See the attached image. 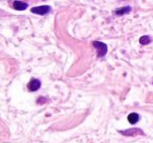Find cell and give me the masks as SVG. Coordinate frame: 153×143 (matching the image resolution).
<instances>
[{
  "instance_id": "obj_2",
  "label": "cell",
  "mask_w": 153,
  "mask_h": 143,
  "mask_svg": "<svg viewBox=\"0 0 153 143\" xmlns=\"http://www.w3.org/2000/svg\"><path fill=\"white\" fill-rule=\"evenodd\" d=\"M30 12L37 15H47L51 12V7L49 5H40V7H35L30 10Z\"/></svg>"
},
{
  "instance_id": "obj_1",
  "label": "cell",
  "mask_w": 153,
  "mask_h": 143,
  "mask_svg": "<svg viewBox=\"0 0 153 143\" xmlns=\"http://www.w3.org/2000/svg\"><path fill=\"white\" fill-rule=\"evenodd\" d=\"M92 45L94 46V49L98 52V56L99 57H104L107 54V51H108V47L105 44L104 42H101V41H94L92 42Z\"/></svg>"
},
{
  "instance_id": "obj_8",
  "label": "cell",
  "mask_w": 153,
  "mask_h": 143,
  "mask_svg": "<svg viewBox=\"0 0 153 143\" xmlns=\"http://www.w3.org/2000/svg\"><path fill=\"white\" fill-rule=\"evenodd\" d=\"M152 41V39H151V37L150 36H143V37H140V44H143V45H146V44H149V43Z\"/></svg>"
},
{
  "instance_id": "obj_5",
  "label": "cell",
  "mask_w": 153,
  "mask_h": 143,
  "mask_svg": "<svg viewBox=\"0 0 153 143\" xmlns=\"http://www.w3.org/2000/svg\"><path fill=\"white\" fill-rule=\"evenodd\" d=\"M13 7L17 11H23L27 7V3L22 2V1H14L13 2Z\"/></svg>"
},
{
  "instance_id": "obj_7",
  "label": "cell",
  "mask_w": 153,
  "mask_h": 143,
  "mask_svg": "<svg viewBox=\"0 0 153 143\" xmlns=\"http://www.w3.org/2000/svg\"><path fill=\"white\" fill-rule=\"evenodd\" d=\"M138 120H140V115L136 113H131L130 115H128V121L130 123L134 124V123H137Z\"/></svg>"
},
{
  "instance_id": "obj_4",
  "label": "cell",
  "mask_w": 153,
  "mask_h": 143,
  "mask_svg": "<svg viewBox=\"0 0 153 143\" xmlns=\"http://www.w3.org/2000/svg\"><path fill=\"white\" fill-rule=\"evenodd\" d=\"M40 86H41V81L39 79H35V78H33V79L30 81V83L27 84L28 90L32 91V92L38 91L39 88H40Z\"/></svg>"
},
{
  "instance_id": "obj_3",
  "label": "cell",
  "mask_w": 153,
  "mask_h": 143,
  "mask_svg": "<svg viewBox=\"0 0 153 143\" xmlns=\"http://www.w3.org/2000/svg\"><path fill=\"white\" fill-rule=\"evenodd\" d=\"M122 135L125 136H136V135H144V132L140 128H130L127 130H120Z\"/></svg>"
},
{
  "instance_id": "obj_6",
  "label": "cell",
  "mask_w": 153,
  "mask_h": 143,
  "mask_svg": "<svg viewBox=\"0 0 153 143\" xmlns=\"http://www.w3.org/2000/svg\"><path fill=\"white\" fill-rule=\"evenodd\" d=\"M130 12H131V7L127 5V7H121V9L114 11V14L115 15L121 16V15H125V14H129Z\"/></svg>"
}]
</instances>
